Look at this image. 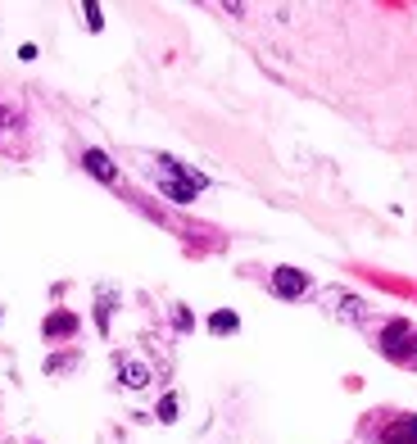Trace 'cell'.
Segmentation results:
<instances>
[{"mask_svg":"<svg viewBox=\"0 0 417 444\" xmlns=\"http://www.w3.org/2000/svg\"><path fill=\"white\" fill-rule=\"evenodd\" d=\"M154 164H159V168H154V186H159V195H168L173 204H195V195L208 186L204 172L186 168V164H181V159H173V154H159Z\"/></svg>","mask_w":417,"mask_h":444,"instance_id":"cell-1","label":"cell"},{"mask_svg":"<svg viewBox=\"0 0 417 444\" xmlns=\"http://www.w3.org/2000/svg\"><path fill=\"white\" fill-rule=\"evenodd\" d=\"M322 304L340 317V322H363V317H367V304L354 290H340V286H327L322 290Z\"/></svg>","mask_w":417,"mask_h":444,"instance_id":"cell-2","label":"cell"},{"mask_svg":"<svg viewBox=\"0 0 417 444\" xmlns=\"http://www.w3.org/2000/svg\"><path fill=\"white\" fill-rule=\"evenodd\" d=\"M408 344H413V322H403V317L386 322V331H381V354H386V359L403 363V359H408Z\"/></svg>","mask_w":417,"mask_h":444,"instance_id":"cell-3","label":"cell"},{"mask_svg":"<svg viewBox=\"0 0 417 444\" xmlns=\"http://www.w3.org/2000/svg\"><path fill=\"white\" fill-rule=\"evenodd\" d=\"M309 286H313V281H309V273H304V268H277V273H273V295H277V300H300V295H309Z\"/></svg>","mask_w":417,"mask_h":444,"instance_id":"cell-4","label":"cell"},{"mask_svg":"<svg viewBox=\"0 0 417 444\" xmlns=\"http://www.w3.org/2000/svg\"><path fill=\"white\" fill-rule=\"evenodd\" d=\"M78 313H73V308H55V313L51 317H46V322H41V336L46 340H68V336H78Z\"/></svg>","mask_w":417,"mask_h":444,"instance_id":"cell-5","label":"cell"},{"mask_svg":"<svg viewBox=\"0 0 417 444\" xmlns=\"http://www.w3.org/2000/svg\"><path fill=\"white\" fill-rule=\"evenodd\" d=\"M381 444H417V413L395 417V422L381 430Z\"/></svg>","mask_w":417,"mask_h":444,"instance_id":"cell-6","label":"cell"},{"mask_svg":"<svg viewBox=\"0 0 417 444\" xmlns=\"http://www.w3.org/2000/svg\"><path fill=\"white\" fill-rule=\"evenodd\" d=\"M118 381H122L127 390H145V386L154 381V372H150L141 359H118Z\"/></svg>","mask_w":417,"mask_h":444,"instance_id":"cell-7","label":"cell"},{"mask_svg":"<svg viewBox=\"0 0 417 444\" xmlns=\"http://www.w3.org/2000/svg\"><path fill=\"white\" fill-rule=\"evenodd\" d=\"M82 168H87L95 181H118V164L105 150H87V154H82Z\"/></svg>","mask_w":417,"mask_h":444,"instance_id":"cell-8","label":"cell"},{"mask_svg":"<svg viewBox=\"0 0 417 444\" xmlns=\"http://www.w3.org/2000/svg\"><path fill=\"white\" fill-rule=\"evenodd\" d=\"M208 331H213V336H236L241 317L231 313V308H218V313H208Z\"/></svg>","mask_w":417,"mask_h":444,"instance_id":"cell-9","label":"cell"},{"mask_svg":"<svg viewBox=\"0 0 417 444\" xmlns=\"http://www.w3.org/2000/svg\"><path fill=\"white\" fill-rule=\"evenodd\" d=\"M177 413H181V399H177V394H173V390H168V394H164V399H159V408H154V417H159V422H164V426H173V422H177Z\"/></svg>","mask_w":417,"mask_h":444,"instance_id":"cell-10","label":"cell"},{"mask_svg":"<svg viewBox=\"0 0 417 444\" xmlns=\"http://www.w3.org/2000/svg\"><path fill=\"white\" fill-rule=\"evenodd\" d=\"M109 317H114V295H100V308H95V327L109 331Z\"/></svg>","mask_w":417,"mask_h":444,"instance_id":"cell-11","label":"cell"},{"mask_svg":"<svg viewBox=\"0 0 417 444\" xmlns=\"http://www.w3.org/2000/svg\"><path fill=\"white\" fill-rule=\"evenodd\" d=\"M82 14H87V28H91V32H100V28H105L100 5H95V0H87V5H82Z\"/></svg>","mask_w":417,"mask_h":444,"instance_id":"cell-12","label":"cell"},{"mask_svg":"<svg viewBox=\"0 0 417 444\" xmlns=\"http://www.w3.org/2000/svg\"><path fill=\"white\" fill-rule=\"evenodd\" d=\"M173 322H177V331H191L195 322H191V313H186V308H177V313H173Z\"/></svg>","mask_w":417,"mask_h":444,"instance_id":"cell-13","label":"cell"},{"mask_svg":"<svg viewBox=\"0 0 417 444\" xmlns=\"http://www.w3.org/2000/svg\"><path fill=\"white\" fill-rule=\"evenodd\" d=\"M403 363H408V367H417V349H408V359H403Z\"/></svg>","mask_w":417,"mask_h":444,"instance_id":"cell-14","label":"cell"}]
</instances>
